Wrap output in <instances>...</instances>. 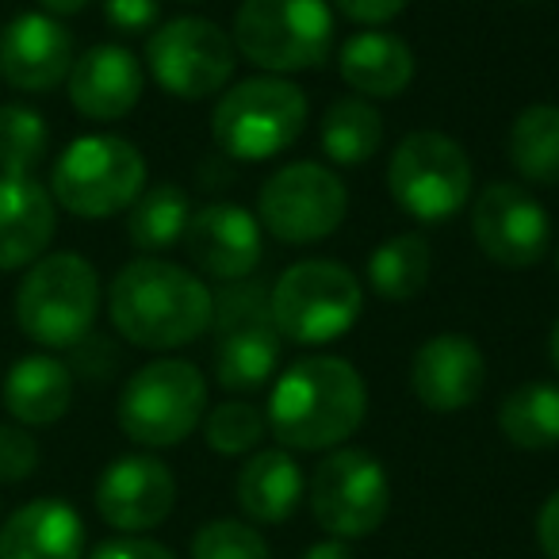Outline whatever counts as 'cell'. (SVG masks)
Segmentation results:
<instances>
[{
  "label": "cell",
  "instance_id": "obj_21",
  "mask_svg": "<svg viewBox=\"0 0 559 559\" xmlns=\"http://www.w3.org/2000/svg\"><path fill=\"white\" fill-rule=\"evenodd\" d=\"M85 521L62 498H35L0 525V559H81Z\"/></svg>",
  "mask_w": 559,
  "mask_h": 559
},
{
  "label": "cell",
  "instance_id": "obj_7",
  "mask_svg": "<svg viewBox=\"0 0 559 559\" xmlns=\"http://www.w3.org/2000/svg\"><path fill=\"white\" fill-rule=\"evenodd\" d=\"M272 322L280 337L296 345H326L349 334L353 322L360 319L365 307V288H360L357 272H349L342 261H299L269 292Z\"/></svg>",
  "mask_w": 559,
  "mask_h": 559
},
{
  "label": "cell",
  "instance_id": "obj_13",
  "mask_svg": "<svg viewBox=\"0 0 559 559\" xmlns=\"http://www.w3.org/2000/svg\"><path fill=\"white\" fill-rule=\"evenodd\" d=\"M391 483L383 464L365 449H334L311 479L314 521L334 540H360L383 525Z\"/></svg>",
  "mask_w": 559,
  "mask_h": 559
},
{
  "label": "cell",
  "instance_id": "obj_33",
  "mask_svg": "<svg viewBox=\"0 0 559 559\" xmlns=\"http://www.w3.org/2000/svg\"><path fill=\"white\" fill-rule=\"evenodd\" d=\"M39 467V441L27 426H0V483H24Z\"/></svg>",
  "mask_w": 559,
  "mask_h": 559
},
{
  "label": "cell",
  "instance_id": "obj_36",
  "mask_svg": "<svg viewBox=\"0 0 559 559\" xmlns=\"http://www.w3.org/2000/svg\"><path fill=\"white\" fill-rule=\"evenodd\" d=\"M93 559H177L169 548L154 540H142V536H119V540H108L93 551Z\"/></svg>",
  "mask_w": 559,
  "mask_h": 559
},
{
  "label": "cell",
  "instance_id": "obj_38",
  "mask_svg": "<svg viewBox=\"0 0 559 559\" xmlns=\"http://www.w3.org/2000/svg\"><path fill=\"white\" fill-rule=\"evenodd\" d=\"M93 0H39V9L47 12V16L62 20V16H78V12H85Z\"/></svg>",
  "mask_w": 559,
  "mask_h": 559
},
{
  "label": "cell",
  "instance_id": "obj_28",
  "mask_svg": "<svg viewBox=\"0 0 559 559\" xmlns=\"http://www.w3.org/2000/svg\"><path fill=\"white\" fill-rule=\"evenodd\" d=\"M498 429L518 449L540 452L559 444V388L556 383H521L498 411Z\"/></svg>",
  "mask_w": 559,
  "mask_h": 559
},
{
  "label": "cell",
  "instance_id": "obj_34",
  "mask_svg": "<svg viewBox=\"0 0 559 559\" xmlns=\"http://www.w3.org/2000/svg\"><path fill=\"white\" fill-rule=\"evenodd\" d=\"M104 16L119 35H142L157 24L162 4L157 0H104Z\"/></svg>",
  "mask_w": 559,
  "mask_h": 559
},
{
  "label": "cell",
  "instance_id": "obj_22",
  "mask_svg": "<svg viewBox=\"0 0 559 559\" xmlns=\"http://www.w3.org/2000/svg\"><path fill=\"white\" fill-rule=\"evenodd\" d=\"M73 406V372L58 357L32 353L4 376V411L16 426H55Z\"/></svg>",
  "mask_w": 559,
  "mask_h": 559
},
{
  "label": "cell",
  "instance_id": "obj_39",
  "mask_svg": "<svg viewBox=\"0 0 559 559\" xmlns=\"http://www.w3.org/2000/svg\"><path fill=\"white\" fill-rule=\"evenodd\" d=\"M304 559H357V556H353L342 540H326V544H314V548H307Z\"/></svg>",
  "mask_w": 559,
  "mask_h": 559
},
{
  "label": "cell",
  "instance_id": "obj_11",
  "mask_svg": "<svg viewBox=\"0 0 559 559\" xmlns=\"http://www.w3.org/2000/svg\"><path fill=\"white\" fill-rule=\"evenodd\" d=\"M349 192L342 177L319 162H292L264 180L257 223L284 246H311L342 226Z\"/></svg>",
  "mask_w": 559,
  "mask_h": 559
},
{
  "label": "cell",
  "instance_id": "obj_30",
  "mask_svg": "<svg viewBox=\"0 0 559 559\" xmlns=\"http://www.w3.org/2000/svg\"><path fill=\"white\" fill-rule=\"evenodd\" d=\"M50 150V127L27 104H0V177H35Z\"/></svg>",
  "mask_w": 559,
  "mask_h": 559
},
{
  "label": "cell",
  "instance_id": "obj_32",
  "mask_svg": "<svg viewBox=\"0 0 559 559\" xmlns=\"http://www.w3.org/2000/svg\"><path fill=\"white\" fill-rule=\"evenodd\" d=\"M192 559H272V551L246 521H211L195 533Z\"/></svg>",
  "mask_w": 559,
  "mask_h": 559
},
{
  "label": "cell",
  "instance_id": "obj_27",
  "mask_svg": "<svg viewBox=\"0 0 559 559\" xmlns=\"http://www.w3.org/2000/svg\"><path fill=\"white\" fill-rule=\"evenodd\" d=\"M188 218H192V203L180 185H154L131 203V218H127V238L134 249L146 257L173 249L185 241Z\"/></svg>",
  "mask_w": 559,
  "mask_h": 559
},
{
  "label": "cell",
  "instance_id": "obj_8",
  "mask_svg": "<svg viewBox=\"0 0 559 559\" xmlns=\"http://www.w3.org/2000/svg\"><path fill=\"white\" fill-rule=\"evenodd\" d=\"M207 411V380L192 360L162 357L142 365L119 395V429L142 449L180 444Z\"/></svg>",
  "mask_w": 559,
  "mask_h": 559
},
{
  "label": "cell",
  "instance_id": "obj_4",
  "mask_svg": "<svg viewBox=\"0 0 559 559\" xmlns=\"http://www.w3.org/2000/svg\"><path fill=\"white\" fill-rule=\"evenodd\" d=\"M146 192V157L119 134H81L50 169V195L78 218H111Z\"/></svg>",
  "mask_w": 559,
  "mask_h": 559
},
{
  "label": "cell",
  "instance_id": "obj_15",
  "mask_svg": "<svg viewBox=\"0 0 559 559\" xmlns=\"http://www.w3.org/2000/svg\"><path fill=\"white\" fill-rule=\"evenodd\" d=\"M73 70V35L47 12H20L0 27V78L16 93L43 96Z\"/></svg>",
  "mask_w": 559,
  "mask_h": 559
},
{
  "label": "cell",
  "instance_id": "obj_10",
  "mask_svg": "<svg viewBox=\"0 0 559 559\" xmlns=\"http://www.w3.org/2000/svg\"><path fill=\"white\" fill-rule=\"evenodd\" d=\"M472 162L464 146L441 131H414L399 142L388 165L395 203L418 223H444L472 200Z\"/></svg>",
  "mask_w": 559,
  "mask_h": 559
},
{
  "label": "cell",
  "instance_id": "obj_12",
  "mask_svg": "<svg viewBox=\"0 0 559 559\" xmlns=\"http://www.w3.org/2000/svg\"><path fill=\"white\" fill-rule=\"evenodd\" d=\"M154 81L177 100H207L234 78L238 50L234 39L203 16H177L162 24L146 43Z\"/></svg>",
  "mask_w": 559,
  "mask_h": 559
},
{
  "label": "cell",
  "instance_id": "obj_35",
  "mask_svg": "<svg viewBox=\"0 0 559 559\" xmlns=\"http://www.w3.org/2000/svg\"><path fill=\"white\" fill-rule=\"evenodd\" d=\"M334 4L342 16H349L353 24H365V27L391 24L406 9V0H334Z\"/></svg>",
  "mask_w": 559,
  "mask_h": 559
},
{
  "label": "cell",
  "instance_id": "obj_42",
  "mask_svg": "<svg viewBox=\"0 0 559 559\" xmlns=\"http://www.w3.org/2000/svg\"><path fill=\"white\" fill-rule=\"evenodd\" d=\"M185 4H192V0H185Z\"/></svg>",
  "mask_w": 559,
  "mask_h": 559
},
{
  "label": "cell",
  "instance_id": "obj_29",
  "mask_svg": "<svg viewBox=\"0 0 559 559\" xmlns=\"http://www.w3.org/2000/svg\"><path fill=\"white\" fill-rule=\"evenodd\" d=\"M383 146V119L360 96H342L322 116V150L337 165H365Z\"/></svg>",
  "mask_w": 559,
  "mask_h": 559
},
{
  "label": "cell",
  "instance_id": "obj_31",
  "mask_svg": "<svg viewBox=\"0 0 559 559\" xmlns=\"http://www.w3.org/2000/svg\"><path fill=\"white\" fill-rule=\"evenodd\" d=\"M264 429H269L264 414L249 403H238V399L215 406L207 414V421H203V437H207V444L218 456H246V452H253L261 444Z\"/></svg>",
  "mask_w": 559,
  "mask_h": 559
},
{
  "label": "cell",
  "instance_id": "obj_18",
  "mask_svg": "<svg viewBox=\"0 0 559 559\" xmlns=\"http://www.w3.org/2000/svg\"><path fill=\"white\" fill-rule=\"evenodd\" d=\"M487 383V360L479 345L464 334H437L414 353L411 388L421 406L437 414H452L472 406Z\"/></svg>",
  "mask_w": 559,
  "mask_h": 559
},
{
  "label": "cell",
  "instance_id": "obj_1",
  "mask_svg": "<svg viewBox=\"0 0 559 559\" xmlns=\"http://www.w3.org/2000/svg\"><path fill=\"white\" fill-rule=\"evenodd\" d=\"M215 296L195 272L162 257H139L116 272L108 288V319L119 337L139 349H180L211 330Z\"/></svg>",
  "mask_w": 559,
  "mask_h": 559
},
{
  "label": "cell",
  "instance_id": "obj_25",
  "mask_svg": "<svg viewBox=\"0 0 559 559\" xmlns=\"http://www.w3.org/2000/svg\"><path fill=\"white\" fill-rule=\"evenodd\" d=\"M510 162L528 185H559V108L556 104H528L510 127Z\"/></svg>",
  "mask_w": 559,
  "mask_h": 559
},
{
  "label": "cell",
  "instance_id": "obj_19",
  "mask_svg": "<svg viewBox=\"0 0 559 559\" xmlns=\"http://www.w3.org/2000/svg\"><path fill=\"white\" fill-rule=\"evenodd\" d=\"M66 85H70V104L81 116L96 119V123H111V119H123L127 111H134V104L142 100L146 73L127 47L100 43V47L73 58Z\"/></svg>",
  "mask_w": 559,
  "mask_h": 559
},
{
  "label": "cell",
  "instance_id": "obj_9",
  "mask_svg": "<svg viewBox=\"0 0 559 559\" xmlns=\"http://www.w3.org/2000/svg\"><path fill=\"white\" fill-rule=\"evenodd\" d=\"M215 380L230 391H257L280 365V330L261 280H230L215 296Z\"/></svg>",
  "mask_w": 559,
  "mask_h": 559
},
{
  "label": "cell",
  "instance_id": "obj_6",
  "mask_svg": "<svg viewBox=\"0 0 559 559\" xmlns=\"http://www.w3.org/2000/svg\"><path fill=\"white\" fill-rule=\"evenodd\" d=\"M307 127V93L288 78H249L226 88L211 116L215 146L238 162L284 154Z\"/></svg>",
  "mask_w": 559,
  "mask_h": 559
},
{
  "label": "cell",
  "instance_id": "obj_14",
  "mask_svg": "<svg viewBox=\"0 0 559 559\" xmlns=\"http://www.w3.org/2000/svg\"><path fill=\"white\" fill-rule=\"evenodd\" d=\"M475 246L502 269H528L548 253L551 223L544 203L528 188L498 180L487 185L472 203Z\"/></svg>",
  "mask_w": 559,
  "mask_h": 559
},
{
  "label": "cell",
  "instance_id": "obj_16",
  "mask_svg": "<svg viewBox=\"0 0 559 559\" xmlns=\"http://www.w3.org/2000/svg\"><path fill=\"white\" fill-rule=\"evenodd\" d=\"M177 479L157 456H119L96 483V510L119 533H146L173 513Z\"/></svg>",
  "mask_w": 559,
  "mask_h": 559
},
{
  "label": "cell",
  "instance_id": "obj_24",
  "mask_svg": "<svg viewBox=\"0 0 559 559\" xmlns=\"http://www.w3.org/2000/svg\"><path fill=\"white\" fill-rule=\"evenodd\" d=\"M304 498V472L284 449H264L238 472V506L261 525H280L296 513Z\"/></svg>",
  "mask_w": 559,
  "mask_h": 559
},
{
  "label": "cell",
  "instance_id": "obj_23",
  "mask_svg": "<svg viewBox=\"0 0 559 559\" xmlns=\"http://www.w3.org/2000/svg\"><path fill=\"white\" fill-rule=\"evenodd\" d=\"M337 70L360 96L391 100L414 81V50L388 32H360L342 47Z\"/></svg>",
  "mask_w": 559,
  "mask_h": 559
},
{
  "label": "cell",
  "instance_id": "obj_20",
  "mask_svg": "<svg viewBox=\"0 0 559 559\" xmlns=\"http://www.w3.org/2000/svg\"><path fill=\"white\" fill-rule=\"evenodd\" d=\"M58 230V203L35 177H0V272L35 264Z\"/></svg>",
  "mask_w": 559,
  "mask_h": 559
},
{
  "label": "cell",
  "instance_id": "obj_41",
  "mask_svg": "<svg viewBox=\"0 0 559 559\" xmlns=\"http://www.w3.org/2000/svg\"><path fill=\"white\" fill-rule=\"evenodd\" d=\"M556 269H559V257H556Z\"/></svg>",
  "mask_w": 559,
  "mask_h": 559
},
{
  "label": "cell",
  "instance_id": "obj_26",
  "mask_svg": "<svg viewBox=\"0 0 559 559\" xmlns=\"http://www.w3.org/2000/svg\"><path fill=\"white\" fill-rule=\"evenodd\" d=\"M433 249L421 234H395L368 257V284L388 304H406L426 288Z\"/></svg>",
  "mask_w": 559,
  "mask_h": 559
},
{
  "label": "cell",
  "instance_id": "obj_5",
  "mask_svg": "<svg viewBox=\"0 0 559 559\" xmlns=\"http://www.w3.org/2000/svg\"><path fill=\"white\" fill-rule=\"evenodd\" d=\"M330 47L334 12L326 0H241L234 16V50L272 78L314 70Z\"/></svg>",
  "mask_w": 559,
  "mask_h": 559
},
{
  "label": "cell",
  "instance_id": "obj_40",
  "mask_svg": "<svg viewBox=\"0 0 559 559\" xmlns=\"http://www.w3.org/2000/svg\"><path fill=\"white\" fill-rule=\"evenodd\" d=\"M551 365L559 368V319H556V326H551Z\"/></svg>",
  "mask_w": 559,
  "mask_h": 559
},
{
  "label": "cell",
  "instance_id": "obj_3",
  "mask_svg": "<svg viewBox=\"0 0 559 559\" xmlns=\"http://www.w3.org/2000/svg\"><path fill=\"white\" fill-rule=\"evenodd\" d=\"M100 314V276L81 253H47L16 288V326L43 349H78Z\"/></svg>",
  "mask_w": 559,
  "mask_h": 559
},
{
  "label": "cell",
  "instance_id": "obj_37",
  "mask_svg": "<svg viewBox=\"0 0 559 559\" xmlns=\"http://www.w3.org/2000/svg\"><path fill=\"white\" fill-rule=\"evenodd\" d=\"M536 540H540L544 556L559 559V490L540 506V518H536Z\"/></svg>",
  "mask_w": 559,
  "mask_h": 559
},
{
  "label": "cell",
  "instance_id": "obj_17",
  "mask_svg": "<svg viewBox=\"0 0 559 559\" xmlns=\"http://www.w3.org/2000/svg\"><path fill=\"white\" fill-rule=\"evenodd\" d=\"M185 253L200 272L215 280H246L261 264V223L241 203H207L192 211L185 230Z\"/></svg>",
  "mask_w": 559,
  "mask_h": 559
},
{
  "label": "cell",
  "instance_id": "obj_2",
  "mask_svg": "<svg viewBox=\"0 0 559 559\" xmlns=\"http://www.w3.org/2000/svg\"><path fill=\"white\" fill-rule=\"evenodd\" d=\"M368 414L365 376L342 357H304L269 395V429L284 449H337Z\"/></svg>",
  "mask_w": 559,
  "mask_h": 559
}]
</instances>
